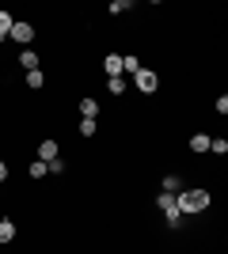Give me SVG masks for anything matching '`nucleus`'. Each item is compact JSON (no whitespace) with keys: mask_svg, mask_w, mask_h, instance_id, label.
I'll return each mask as SVG.
<instances>
[{"mask_svg":"<svg viewBox=\"0 0 228 254\" xmlns=\"http://www.w3.org/2000/svg\"><path fill=\"white\" fill-rule=\"evenodd\" d=\"M42 84H46V72H42V68H34V72H27V87H34V91H38Z\"/></svg>","mask_w":228,"mask_h":254,"instance_id":"obj_18","label":"nucleus"},{"mask_svg":"<svg viewBox=\"0 0 228 254\" xmlns=\"http://www.w3.org/2000/svg\"><path fill=\"white\" fill-rule=\"evenodd\" d=\"M183 190V179H179V175H167V179H163V193H179Z\"/></svg>","mask_w":228,"mask_h":254,"instance_id":"obj_17","label":"nucleus"},{"mask_svg":"<svg viewBox=\"0 0 228 254\" xmlns=\"http://www.w3.org/2000/svg\"><path fill=\"white\" fill-rule=\"evenodd\" d=\"M15 232H19V228H15V220H8V216H4V220H0V243L8 247L11 239H15Z\"/></svg>","mask_w":228,"mask_h":254,"instance_id":"obj_11","label":"nucleus"},{"mask_svg":"<svg viewBox=\"0 0 228 254\" xmlns=\"http://www.w3.org/2000/svg\"><path fill=\"white\" fill-rule=\"evenodd\" d=\"M57 156H61V144H57L54 137L38 140V156H34V159H42V163H50V159H57Z\"/></svg>","mask_w":228,"mask_h":254,"instance_id":"obj_5","label":"nucleus"},{"mask_svg":"<svg viewBox=\"0 0 228 254\" xmlns=\"http://www.w3.org/2000/svg\"><path fill=\"white\" fill-rule=\"evenodd\" d=\"M80 114H84V118H91V122H99V99H91V95H87V99H80Z\"/></svg>","mask_w":228,"mask_h":254,"instance_id":"obj_9","label":"nucleus"},{"mask_svg":"<svg viewBox=\"0 0 228 254\" xmlns=\"http://www.w3.org/2000/svg\"><path fill=\"white\" fill-rule=\"evenodd\" d=\"M107 91H110V95H126V76H110Z\"/></svg>","mask_w":228,"mask_h":254,"instance_id":"obj_13","label":"nucleus"},{"mask_svg":"<svg viewBox=\"0 0 228 254\" xmlns=\"http://www.w3.org/2000/svg\"><path fill=\"white\" fill-rule=\"evenodd\" d=\"M133 84H137L141 95H156V91H160V72H156V68H141V72L133 76Z\"/></svg>","mask_w":228,"mask_h":254,"instance_id":"obj_3","label":"nucleus"},{"mask_svg":"<svg viewBox=\"0 0 228 254\" xmlns=\"http://www.w3.org/2000/svg\"><path fill=\"white\" fill-rule=\"evenodd\" d=\"M209 190H202V186H194V190H179L175 193V205H179V212L183 216H194V212H206L209 209Z\"/></svg>","mask_w":228,"mask_h":254,"instance_id":"obj_1","label":"nucleus"},{"mask_svg":"<svg viewBox=\"0 0 228 254\" xmlns=\"http://www.w3.org/2000/svg\"><path fill=\"white\" fill-rule=\"evenodd\" d=\"M156 209L163 212V220L171 224V228L183 224V212H179V205H175V193H156Z\"/></svg>","mask_w":228,"mask_h":254,"instance_id":"obj_2","label":"nucleus"},{"mask_svg":"<svg viewBox=\"0 0 228 254\" xmlns=\"http://www.w3.org/2000/svg\"><path fill=\"white\" fill-rule=\"evenodd\" d=\"M107 11H110V15H126V11H130V0H114Z\"/></svg>","mask_w":228,"mask_h":254,"instance_id":"obj_20","label":"nucleus"},{"mask_svg":"<svg viewBox=\"0 0 228 254\" xmlns=\"http://www.w3.org/2000/svg\"><path fill=\"white\" fill-rule=\"evenodd\" d=\"M213 110H217V114H228V95H221L217 103H213Z\"/></svg>","mask_w":228,"mask_h":254,"instance_id":"obj_21","label":"nucleus"},{"mask_svg":"<svg viewBox=\"0 0 228 254\" xmlns=\"http://www.w3.org/2000/svg\"><path fill=\"white\" fill-rule=\"evenodd\" d=\"M27 175H31V179H34V182H38V179H46V175H50V167H46L42 159H34L31 167H27Z\"/></svg>","mask_w":228,"mask_h":254,"instance_id":"obj_14","label":"nucleus"},{"mask_svg":"<svg viewBox=\"0 0 228 254\" xmlns=\"http://www.w3.org/2000/svg\"><path fill=\"white\" fill-rule=\"evenodd\" d=\"M190 152H194V156H206L209 152V133H190Z\"/></svg>","mask_w":228,"mask_h":254,"instance_id":"obj_6","label":"nucleus"},{"mask_svg":"<svg viewBox=\"0 0 228 254\" xmlns=\"http://www.w3.org/2000/svg\"><path fill=\"white\" fill-rule=\"evenodd\" d=\"M11 27H15V15H11V11H0V42H8Z\"/></svg>","mask_w":228,"mask_h":254,"instance_id":"obj_12","label":"nucleus"},{"mask_svg":"<svg viewBox=\"0 0 228 254\" xmlns=\"http://www.w3.org/2000/svg\"><path fill=\"white\" fill-rule=\"evenodd\" d=\"M0 182H8V163L0 159Z\"/></svg>","mask_w":228,"mask_h":254,"instance_id":"obj_22","label":"nucleus"},{"mask_svg":"<svg viewBox=\"0 0 228 254\" xmlns=\"http://www.w3.org/2000/svg\"><path fill=\"white\" fill-rule=\"evenodd\" d=\"M11 42H19L23 50H27V42H34V23H23V19H15V27H11V34H8Z\"/></svg>","mask_w":228,"mask_h":254,"instance_id":"obj_4","label":"nucleus"},{"mask_svg":"<svg viewBox=\"0 0 228 254\" xmlns=\"http://www.w3.org/2000/svg\"><path fill=\"white\" fill-rule=\"evenodd\" d=\"M19 64H23V68H27V72H34V68H42V61H38V53H34L31 46H27V50L19 53Z\"/></svg>","mask_w":228,"mask_h":254,"instance_id":"obj_7","label":"nucleus"},{"mask_svg":"<svg viewBox=\"0 0 228 254\" xmlns=\"http://www.w3.org/2000/svg\"><path fill=\"white\" fill-rule=\"evenodd\" d=\"M99 133V122H91V118H80V137H95Z\"/></svg>","mask_w":228,"mask_h":254,"instance_id":"obj_16","label":"nucleus"},{"mask_svg":"<svg viewBox=\"0 0 228 254\" xmlns=\"http://www.w3.org/2000/svg\"><path fill=\"white\" fill-rule=\"evenodd\" d=\"M46 167H50V175H65V167H69V163H65V159H61V156H57V159H50Z\"/></svg>","mask_w":228,"mask_h":254,"instance_id":"obj_19","label":"nucleus"},{"mask_svg":"<svg viewBox=\"0 0 228 254\" xmlns=\"http://www.w3.org/2000/svg\"><path fill=\"white\" fill-rule=\"evenodd\" d=\"M103 68H107V80L110 76H122V57L118 53H107V57H103Z\"/></svg>","mask_w":228,"mask_h":254,"instance_id":"obj_8","label":"nucleus"},{"mask_svg":"<svg viewBox=\"0 0 228 254\" xmlns=\"http://www.w3.org/2000/svg\"><path fill=\"white\" fill-rule=\"evenodd\" d=\"M145 64H141V57H137V53H126V57H122V72H130V76H137L141 72Z\"/></svg>","mask_w":228,"mask_h":254,"instance_id":"obj_10","label":"nucleus"},{"mask_svg":"<svg viewBox=\"0 0 228 254\" xmlns=\"http://www.w3.org/2000/svg\"><path fill=\"white\" fill-rule=\"evenodd\" d=\"M209 152H213V156H228V140L225 137H209Z\"/></svg>","mask_w":228,"mask_h":254,"instance_id":"obj_15","label":"nucleus"}]
</instances>
